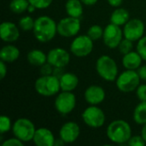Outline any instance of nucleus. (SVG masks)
<instances>
[{
  "instance_id": "19",
  "label": "nucleus",
  "mask_w": 146,
  "mask_h": 146,
  "mask_svg": "<svg viewBox=\"0 0 146 146\" xmlns=\"http://www.w3.org/2000/svg\"><path fill=\"white\" fill-rule=\"evenodd\" d=\"M59 80L62 91L65 92L74 91L79 84L78 77L73 73H64L63 75L59 79Z\"/></svg>"
},
{
  "instance_id": "10",
  "label": "nucleus",
  "mask_w": 146,
  "mask_h": 146,
  "mask_svg": "<svg viewBox=\"0 0 146 146\" xmlns=\"http://www.w3.org/2000/svg\"><path fill=\"white\" fill-rule=\"evenodd\" d=\"M80 29V18L68 16L59 21L57 23V33L65 38L75 36Z\"/></svg>"
},
{
  "instance_id": "9",
  "label": "nucleus",
  "mask_w": 146,
  "mask_h": 146,
  "mask_svg": "<svg viewBox=\"0 0 146 146\" xmlns=\"http://www.w3.org/2000/svg\"><path fill=\"white\" fill-rule=\"evenodd\" d=\"M76 104L75 95L71 92L62 91L55 100V108L62 115H68L74 110Z\"/></svg>"
},
{
  "instance_id": "22",
  "label": "nucleus",
  "mask_w": 146,
  "mask_h": 146,
  "mask_svg": "<svg viewBox=\"0 0 146 146\" xmlns=\"http://www.w3.org/2000/svg\"><path fill=\"white\" fill-rule=\"evenodd\" d=\"M65 9L67 14L72 17L80 18L83 14V6L80 0H68Z\"/></svg>"
},
{
  "instance_id": "3",
  "label": "nucleus",
  "mask_w": 146,
  "mask_h": 146,
  "mask_svg": "<svg viewBox=\"0 0 146 146\" xmlns=\"http://www.w3.org/2000/svg\"><path fill=\"white\" fill-rule=\"evenodd\" d=\"M36 92L44 97H50L56 94L60 89V80L53 74L42 75L39 77L34 85Z\"/></svg>"
},
{
  "instance_id": "24",
  "label": "nucleus",
  "mask_w": 146,
  "mask_h": 146,
  "mask_svg": "<svg viewBox=\"0 0 146 146\" xmlns=\"http://www.w3.org/2000/svg\"><path fill=\"white\" fill-rule=\"evenodd\" d=\"M133 120L139 125L146 123V101H141L133 111Z\"/></svg>"
},
{
  "instance_id": "14",
  "label": "nucleus",
  "mask_w": 146,
  "mask_h": 146,
  "mask_svg": "<svg viewBox=\"0 0 146 146\" xmlns=\"http://www.w3.org/2000/svg\"><path fill=\"white\" fill-rule=\"evenodd\" d=\"M80 129L77 123L74 121H68L63 124L60 129V139L67 144L74 142L80 136Z\"/></svg>"
},
{
  "instance_id": "28",
  "label": "nucleus",
  "mask_w": 146,
  "mask_h": 146,
  "mask_svg": "<svg viewBox=\"0 0 146 146\" xmlns=\"http://www.w3.org/2000/svg\"><path fill=\"white\" fill-rule=\"evenodd\" d=\"M119 50L121 54L126 55L127 53H129L130 51H132L133 48V41L128 39V38H124L121 41L120 44H119Z\"/></svg>"
},
{
  "instance_id": "40",
  "label": "nucleus",
  "mask_w": 146,
  "mask_h": 146,
  "mask_svg": "<svg viewBox=\"0 0 146 146\" xmlns=\"http://www.w3.org/2000/svg\"><path fill=\"white\" fill-rule=\"evenodd\" d=\"M80 1L82 2V3H84L86 5H89V6L94 5L98 2V0H80Z\"/></svg>"
},
{
  "instance_id": "32",
  "label": "nucleus",
  "mask_w": 146,
  "mask_h": 146,
  "mask_svg": "<svg viewBox=\"0 0 146 146\" xmlns=\"http://www.w3.org/2000/svg\"><path fill=\"white\" fill-rule=\"evenodd\" d=\"M145 141L142 136H133L127 141V145L131 146H144L145 145Z\"/></svg>"
},
{
  "instance_id": "7",
  "label": "nucleus",
  "mask_w": 146,
  "mask_h": 146,
  "mask_svg": "<svg viewBox=\"0 0 146 146\" xmlns=\"http://www.w3.org/2000/svg\"><path fill=\"white\" fill-rule=\"evenodd\" d=\"M84 122L92 128H99L105 122V115L104 111L97 106H90L82 113Z\"/></svg>"
},
{
  "instance_id": "12",
  "label": "nucleus",
  "mask_w": 146,
  "mask_h": 146,
  "mask_svg": "<svg viewBox=\"0 0 146 146\" xmlns=\"http://www.w3.org/2000/svg\"><path fill=\"white\" fill-rule=\"evenodd\" d=\"M145 33V24L139 19L129 20L125 25L123 29V34L126 38L130 40L137 41L139 40Z\"/></svg>"
},
{
  "instance_id": "20",
  "label": "nucleus",
  "mask_w": 146,
  "mask_h": 146,
  "mask_svg": "<svg viewBox=\"0 0 146 146\" xmlns=\"http://www.w3.org/2000/svg\"><path fill=\"white\" fill-rule=\"evenodd\" d=\"M20 56V50L17 47L8 44L3 46L0 50V58L5 62H13Z\"/></svg>"
},
{
  "instance_id": "25",
  "label": "nucleus",
  "mask_w": 146,
  "mask_h": 146,
  "mask_svg": "<svg viewBox=\"0 0 146 146\" xmlns=\"http://www.w3.org/2000/svg\"><path fill=\"white\" fill-rule=\"evenodd\" d=\"M29 4L28 0H12L9 3V9L15 14H21L27 10Z\"/></svg>"
},
{
  "instance_id": "16",
  "label": "nucleus",
  "mask_w": 146,
  "mask_h": 146,
  "mask_svg": "<svg viewBox=\"0 0 146 146\" xmlns=\"http://www.w3.org/2000/svg\"><path fill=\"white\" fill-rule=\"evenodd\" d=\"M33 141L37 146H53L56 140L50 130L42 127L36 130Z\"/></svg>"
},
{
  "instance_id": "11",
  "label": "nucleus",
  "mask_w": 146,
  "mask_h": 146,
  "mask_svg": "<svg viewBox=\"0 0 146 146\" xmlns=\"http://www.w3.org/2000/svg\"><path fill=\"white\" fill-rule=\"evenodd\" d=\"M123 32L120 26L110 23L106 26L104 30L103 39L105 45L110 49H115L119 46L121 41L123 39Z\"/></svg>"
},
{
  "instance_id": "41",
  "label": "nucleus",
  "mask_w": 146,
  "mask_h": 146,
  "mask_svg": "<svg viewBox=\"0 0 146 146\" xmlns=\"http://www.w3.org/2000/svg\"><path fill=\"white\" fill-rule=\"evenodd\" d=\"M141 136L143 137V139H145V141L146 142V123L144 124L142 130H141Z\"/></svg>"
},
{
  "instance_id": "26",
  "label": "nucleus",
  "mask_w": 146,
  "mask_h": 146,
  "mask_svg": "<svg viewBox=\"0 0 146 146\" xmlns=\"http://www.w3.org/2000/svg\"><path fill=\"white\" fill-rule=\"evenodd\" d=\"M34 23H35V21L31 16H24L19 20L18 26L22 31L27 32V31L33 30Z\"/></svg>"
},
{
  "instance_id": "35",
  "label": "nucleus",
  "mask_w": 146,
  "mask_h": 146,
  "mask_svg": "<svg viewBox=\"0 0 146 146\" xmlns=\"http://www.w3.org/2000/svg\"><path fill=\"white\" fill-rule=\"evenodd\" d=\"M136 94L140 101H146V85H139L137 88Z\"/></svg>"
},
{
  "instance_id": "17",
  "label": "nucleus",
  "mask_w": 146,
  "mask_h": 146,
  "mask_svg": "<svg viewBox=\"0 0 146 146\" xmlns=\"http://www.w3.org/2000/svg\"><path fill=\"white\" fill-rule=\"evenodd\" d=\"M105 98V92L103 87L98 86H91L85 92L86 101L92 104L97 105L101 104Z\"/></svg>"
},
{
  "instance_id": "29",
  "label": "nucleus",
  "mask_w": 146,
  "mask_h": 146,
  "mask_svg": "<svg viewBox=\"0 0 146 146\" xmlns=\"http://www.w3.org/2000/svg\"><path fill=\"white\" fill-rule=\"evenodd\" d=\"M11 128V121L9 117L7 115H1L0 116V133L3 134Z\"/></svg>"
},
{
  "instance_id": "8",
  "label": "nucleus",
  "mask_w": 146,
  "mask_h": 146,
  "mask_svg": "<svg viewBox=\"0 0 146 146\" xmlns=\"http://www.w3.org/2000/svg\"><path fill=\"white\" fill-rule=\"evenodd\" d=\"M93 49V40L88 35H80L76 37L71 45V52L78 57H84L88 56Z\"/></svg>"
},
{
  "instance_id": "33",
  "label": "nucleus",
  "mask_w": 146,
  "mask_h": 146,
  "mask_svg": "<svg viewBox=\"0 0 146 146\" xmlns=\"http://www.w3.org/2000/svg\"><path fill=\"white\" fill-rule=\"evenodd\" d=\"M54 67L50 64L48 62H45L44 65H42L40 67V74L42 75H50V74H52V72H53V68Z\"/></svg>"
},
{
  "instance_id": "23",
  "label": "nucleus",
  "mask_w": 146,
  "mask_h": 146,
  "mask_svg": "<svg viewBox=\"0 0 146 146\" xmlns=\"http://www.w3.org/2000/svg\"><path fill=\"white\" fill-rule=\"evenodd\" d=\"M129 17L130 14L127 9L123 8H119L115 9L111 14L110 21L111 23L121 27L122 25H125L129 21Z\"/></svg>"
},
{
  "instance_id": "37",
  "label": "nucleus",
  "mask_w": 146,
  "mask_h": 146,
  "mask_svg": "<svg viewBox=\"0 0 146 146\" xmlns=\"http://www.w3.org/2000/svg\"><path fill=\"white\" fill-rule=\"evenodd\" d=\"M138 74L140 77L141 80H145L146 81V65H144V66H141L138 68Z\"/></svg>"
},
{
  "instance_id": "27",
  "label": "nucleus",
  "mask_w": 146,
  "mask_h": 146,
  "mask_svg": "<svg viewBox=\"0 0 146 146\" xmlns=\"http://www.w3.org/2000/svg\"><path fill=\"white\" fill-rule=\"evenodd\" d=\"M104 30L100 26L98 25H93L92 26L88 31H87V35L94 41V40H98L101 38L104 35Z\"/></svg>"
},
{
  "instance_id": "15",
  "label": "nucleus",
  "mask_w": 146,
  "mask_h": 146,
  "mask_svg": "<svg viewBox=\"0 0 146 146\" xmlns=\"http://www.w3.org/2000/svg\"><path fill=\"white\" fill-rule=\"evenodd\" d=\"M0 35L4 42H15L20 37V31L13 22L4 21L0 26Z\"/></svg>"
},
{
  "instance_id": "36",
  "label": "nucleus",
  "mask_w": 146,
  "mask_h": 146,
  "mask_svg": "<svg viewBox=\"0 0 146 146\" xmlns=\"http://www.w3.org/2000/svg\"><path fill=\"white\" fill-rule=\"evenodd\" d=\"M7 74V67L5 65V62L0 61V79L3 80Z\"/></svg>"
},
{
  "instance_id": "1",
  "label": "nucleus",
  "mask_w": 146,
  "mask_h": 146,
  "mask_svg": "<svg viewBox=\"0 0 146 146\" xmlns=\"http://www.w3.org/2000/svg\"><path fill=\"white\" fill-rule=\"evenodd\" d=\"M33 34L37 40L41 43L50 41L57 33V24L54 20L47 15L39 16L35 20Z\"/></svg>"
},
{
  "instance_id": "38",
  "label": "nucleus",
  "mask_w": 146,
  "mask_h": 146,
  "mask_svg": "<svg viewBox=\"0 0 146 146\" xmlns=\"http://www.w3.org/2000/svg\"><path fill=\"white\" fill-rule=\"evenodd\" d=\"M63 68H57V67H54V69H53L52 74H53V75H55L56 77H57L58 79H60V78L63 75V74H64V72H63Z\"/></svg>"
},
{
  "instance_id": "5",
  "label": "nucleus",
  "mask_w": 146,
  "mask_h": 146,
  "mask_svg": "<svg viewBox=\"0 0 146 146\" xmlns=\"http://www.w3.org/2000/svg\"><path fill=\"white\" fill-rule=\"evenodd\" d=\"M12 131L15 137L22 142H29L33 140L36 129L34 124L30 120L27 118H19L15 121Z\"/></svg>"
},
{
  "instance_id": "31",
  "label": "nucleus",
  "mask_w": 146,
  "mask_h": 146,
  "mask_svg": "<svg viewBox=\"0 0 146 146\" xmlns=\"http://www.w3.org/2000/svg\"><path fill=\"white\" fill-rule=\"evenodd\" d=\"M30 4L33 5L36 9H46L48 8L53 0H28Z\"/></svg>"
},
{
  "instance_id": "39",
  "label": "nucleus",
  "mask_w": 146,
  "mask_h": 146,
  "mask_svg": "<svg viewBox=\"0 0 146 146\" xmlns=\"http://www.w3.org/2000/svg\"><path fill=\"white\" fill-rule=\"evenodd\" d=\"M123 0H108V3L113 7H119L122 3Z\"/></svg>"
},
{
  "instance_id": "4",
  "label": "nucleus",
  "mask_w": 146,
  "mask_h": 146,
  "mask_svg": "<svg viewBox=\"0 0 146 146\" xmlns=\"http://www.w3.org/2000/svg\"><path fill=\"white\" fill-rule=\"evenodd\" d=\"M98 74L107 81H114L118 74V68L113 58L107 55L101 56L96 63Z\"/></svg>"
},
{
  "instance_id": "34",
  "label": "nucleus",
  "mask_w": 146,
  "mask_h": 146,
  "mask_svg": "<svg viewBox=\"0 0 146 146\" xmlns=\"http://www.w3.org/2000/svg\"><path fill=\"white\" fill-rule=\"evenodd\" d=\"M23 143L21 140L19 139L13 138V139H9L8 140H5L3 143H2L3 146H23Z\"/></svg>"
},
{
  "instance_id": "18",
  "label": "nucleus",
  "mask_w": 146,
  "mask_h": 146,
  "mask_svg": "<svg viewBox=\"0 0 146 146\" xmlns=\"http://www.w3.org/2000/svg\"><path fill=\"white\" fill-rule=\"evenodd\" d=\"M142 60L143 58L138 51H130L129 53L124 55L122 58V64L127 69L136 70L141 66Z\"/></svg>"
},
{
  "instance_id": "6",
  "label": "nucleus",
  "mask_w": 146,
  "mask_h": 146,
  "mask_svg": "<svg viewBox=\"0 0 146 146\" xmlns=\"http://www.w3.org/2000/svg\"><path fill=\"white\" fill-rule=\"evenodd\" d=\"M140 80L141 79L137 71L127 69L117 78L116 86L122 92H131L137 90L139 86Z\"/></svg>"
},
{
  "instance_id": "2",
  "label": "nucleus",
  "mask_w": 146,
  "mask_h": 146,
  "mask_svg": "<svg viewBox=\"0 0 146 146\" xmlns=\"http://www.w3.org/2000/svg\"><path fill=\"white\" fill-rule=\"evenodd\" d=\"M107 137L112 142L116 144H126L132 137V129L130 125L123 120L112 121L107 127Z\"/></svg>"
},
{
  "instance_id": "13",
  "label": "nucleus",
  "mask_w": 146,
  "mask_h": 146,
  "mask_svg": "<svg viewBox=\"0 0 146 146\" xmlns=\"http://www.w3.org/2000/svg\"><path fill=\"white\" fill-rule=\"evenodd\" d=\"M47 62L53 67L65 68L70 62V55L62 48H55L49 51Z\"/></svg>"
},
{
  "instance_id": "21",
  "label": "nucleus",
  "mask_w": 146,
  "mask_h": 146,
  "mask_svg": "<svg viewBox=\"0 0 146 146\" xmlns=\"http://www.w3.org/2000/svg\"><path fill=\"white\" fill-rule=\"evenodd\" d=\"M27 61L33 66L41 67L47 62V56L40 50H32L27 54Z\"/></svg>"
},
{
  "instance_id": "30",
  "label": "nucleus",
  "mask_w": 146,
  "mask_h": 146,
  "mask_svg": "<svg viewBox=\"0 0 146 146\" xmlns=\"http://www.w3.org/2000/svg\"><path fill=\"white\" fill-rule=\"evenodd\" d=\"M137 51L141 56L143 60L146 61V36L142 37L137 44Z\"/></svg>"
},
{
  "instance_id": "42",
  "label": "nucleus",
  "mask_w": 146,
  "mask_h": 146,
  "mask_svg": "<svg viewBox=\"0 0 146 146\" xmlns=\"http://www.w3.org/2000/svg\"><path fill=\"white\" fill-rule=\"evenodd\" d=\"M35 9H36V8H35L33 5H32V4H29V6H28V9H27V11H28V12L32 13V12H33Z\"/></svg>"
}]
</instances>
